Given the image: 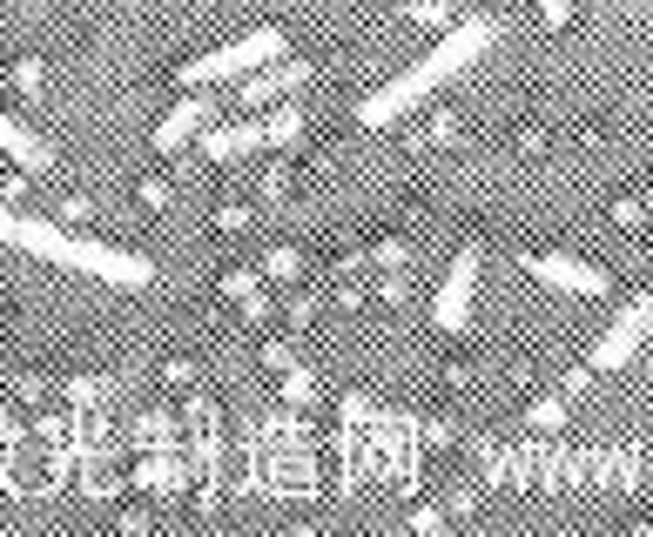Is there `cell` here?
Instances as JSON below:
<instances>
[{
	"label": "cell",
	"instance_id": "8d00e7d4",
	"mask_svg": "<svg viewBox=\"0 0 653 537\" xmlns=\"http://www.w3.org/2000/svg\"><path fill=\"white\" fill-rule=\"evenodd\" d=\"M61 215H68V222H89V215H95V202L74 189V196H61Z\"/></svg>",
	"mask_w": 653,
	"mask_h": 537
},
{
	"label": "cell",
	"instance_id": "836d02e7",
	"mask_svg": "<svg viewBox=\"0 0 653 537\" xmlns=\"http://www.w3.org/2000/svg\"><path fill=\"white\" fill-rule=\"evenodd\" d=\"M539 21L546 28H566V21H573V0H539Z\"/></svg>",
	"mask_w": 653,
	"mask_h": 537
},
{
	"label": "cell",
	"instance_id": "e575fe53",
	"mask_svg": "<svg viewBox=\"0 0 653 537\" xmlns=\"http://www.w3.org/2000/svg\"><path fill=\"white\" fill-rule=\"evenodd\" d=\"M331 303H338V309H357V303H364V283H357V276H344V283L331 289Z\"/></svg>",
	"mask_w": 653,
	"mask_h": 537
},
{
	"label": "cell",
	"instance_id": "9a60e30c",
	"mask_svg": "<svg viewBox=\"0 0 653 537\" xmlns=\"http://www.w3.org/2000/svg\"><path fill=\"white\" fill-rule=\"evenodd\" d=\"M566 403H573L566 390L532 397V403H526V436H559V430H566Z\"/></svg>",
	"mask_w": 653,
	"mask_h": 537
},
{
	"label": "cell",
	"instance_id": "f546056e",
	"mask_svg": "<svg viewBox=\"0 0 653 537\" xmlns=\"http://www.w3.org/2000/svg\"><path fill=\"white\" fill-rule=\"evenodd\" d=\"M438 383H445V390H465V383H471V356H445Z\"/></svg>",
	"mask_w": 653,
	"mask_h": 537
},
{
	"label": "cell",
	"instance_id": "1f68e13d",
	"mask_svg": "<svg viewBox=\"0 0 653 537\" xmlns=\"http://www.w3.org/2000/svg\"><path fill=\"white\" fill-rule=\"evenodd\" d=\"M445 517H452L445 504H412V524H418V530H445Z\"/></svg>",
	"mask_w": 653,
	"mask_h": 537
},
{
	"label": "cell",
	"instance_id": "f1b7e54d",
	"mask_svg": "<svg viewBox=\"0 0 653 537\" xmlns=\"http://www.w3.org/2000/svg\"><path fill=\"white\" fill-rule=\"evenodd\" d=\"M377 303H384V309L404 303V268H377Z\"/></svg>",
	"mask_w": 653,
	"mask_h": 537
},
{
	"label": "cell",
	"instance_id": "6da1fadb",
	"mask_svg": "<svg viewBox=\"0 0 653 537\" xmlns=\"http://www.w3.org/2000/svg\"><path fill=\"white\" fill-rule=\"evenodd\" d=\"M493 41H499V21H493V14H465V21H452L445 41L425 48V61H412L404 74H391L384 87H371V95L357 102V128H391V122H404L412 108H425L438 87H445L452 74H465Z\"/></svg>",
	"mask_w": 653,
	"mask_h": 537
},
{
	"label": "cell",
	"instance_id": "277c9868",
	"mask_svg": "<svg viewBox=\"0 0 653 537\" xmlns=\"http://www.w3.org/2000/svg\"><path fill=\"white\" fill-rule=\"evenodd\" d=\"M519 268H526L532 283H546V289H566V296H613L607 268L566 255V249H519Z\"/></svg>",
	"mask_w": 653,
	"mask_h": 537
},
{
	"label": "cell",
	"instance_id": "603a6c76",
	"mask_svg": "<svg viewBox=\"0 0 653 537\" xmlns=\"http://www.w3.org/2000/svg\"><path fill=\"white\" fill-rule=\"evenodd\" d=\"M653 215V196H613L607 202V222H620V229H640Z\"/></svg>",
	"mask_w": 653,
	"mask_h": 537
},
{
	"label": "cell",
	"instance_id": "9c48e42d",
	"mask_svg": "<svg viewBox=\"0 0 653 537\" xmlns=\"http://www.w3.org/2000/svg\"><path fill=\"white\" fill-rule=\"evenodd\" d=\"M270 148V122L263 115H242V122H209L203 128V161H250V155H263Z\"/></svg>",
	"mask_w": 653,
	"mask_h": 537
},
{
	"label": "cell",
	"instance_id": "8fae6325",
	"mask_svg": "<svg viewBox=\"0 0 653 537\" xmlns=\"http://www.w3.org/2000/svg\"><path fill=\"white\" fill-rule=\"evenodd\" d=\"M0 155H8L14 168H28V175H41V168L54 161V148H48V141H41L28 122H14L8 108H0Z\"/></svg>",
	"mask_w": 653,
	"mask_h": 537
},
{
	"label": "cell",
	"instance_id": "cb8c5ba5",
	"mask_svg": "<svg viewBox=\"0 0 653 537\" xmlns=\"http://www.w3.org/2000/svg\"><path fill=\"white\" fill-rule=\"evenodd\" d=\"M263 196H270V202H283V196H297V161H290V155L263 168Z\"/></svg>",
	"mask_w": 653,
	"mask_h": 537
},
{
	"label": "cell",
	"instance_id": "f35d334b",
	"mask_svg": "<svg viewBox=\"0 0 653 537\" xmlns=\"http://www.w3.org/2000/svg\"><path fill=\"white\" fill-rule=\"evenodd\" d=\"M0 196H8V202H21V196H28V168H14L8 182H0Z\"/></svg>",
	"mask_w": 653,
	"mask_h": 537
},
{
	"label": "cell",
	"instance_id": "d6a6232c",
	"mask_svg": "<svg viewBox=\"0 0 653 537\" xmlns=\"http://www.w3.org/2000/svg\"><path fill=\"white\" fill-rule=\"evenodd\" d=\"M593 377H600V370H593V364H580V370H566V383H559V390H566V397H587V390H593Z\"/></svg>",
	"mask_w": 653,
	"mask_h": 537
},
{
	"label": "cell",
	"instance_id": "e0dca14e",
	"mask_svg": "<svg viewBox=\"0 0 653 537\" xmlns=\"http://www.w3.org/2000/svg\"><path fill=\"white\" fill-rule=\"evenodd\" d=\"M263 122H270V148H283V155H290V148L303 141V108H297V102H283V108H270Z\"/></svg>",
	"mask_w": 653,
	"mask_h": 537
},
{
	"label": "cell",
	"instance_id": "4dcf8cb0",
	"mask_svg": "<svg viewBox=\"0 0 653 537\" xmlns=\"http://www.w3.org/2000/svg\"><path fill=\"white\" fill-rule=\"evenodd\" d=\"M512 148H519V155H546V128H539V122L512 128Z\"/></svg>",
	"mask_w": 653,
	"mask_h": 537
},
{
	"label": "cell",
	"instance_id": "ba28073f",
	"mask_svg": "<svg viewBox=\"0 0 653 537\" xmlns=\"http://www.w3.org/2000/svg\"><path fill=\"white\" fill-rule=\"evenodd\" d=\"M222 108H229V102H216L209 87H189V95H183V102H176L169 115L155 122V155H176L183 141H196V135H203V128H209V122H216Z\"/></svg>",
	"mask_w": 653,
	"mask_h": 537
},
{
	"label": "cell",
	"instance_id": "44dd1931",
	"mask_svg": "<svg viewBox=\"0 0 653 537\" xmlns=\"http://www.w3.org/2000/svg\"><path fill=\"white\" fill-rule=\"evenodd\" d=\"M209 222H216L222 235H242V229H250V222H257V209H250V202H242V196H222Z\"/></svg>",
	"mask_w": 653,
	"mask_h": 537
},
{
	"label": "cell",
	"instance_id": "5bb4252c",
	"mask_svg": "<svg viewBox=\"0 0 653 537\" xmlns=\"http://www.w3.org/2000/svg\"><path fill=\"white\" fill-rule=\"evenodd\" d=\"M61 403H68V410H81V417H89V410H102V403H108V377H95V370H74V377H61Z\"/></svg>",
	"mask_w": 653,
	"mask_h": 537
},
{
	"label": "cell",
	"instance_id": "ab89813d",
	"mask_svg": "<svg viewBox=\"0 0 653 537\" xmlns=\"http://www.w3.org/2000/svg\"><path fill=\"white\" fill-rule=\"evenodd\" d=\"M14 229H21V215H14V202H0V242H14Z\"/></svg>",
	"mask_w": 653,
	"mask_h": 537
},
{
	"label": "cell",
	"instance_id": "4316f807",
	"mask_svg": "<svg viewBox=\"0 0 653 537\" xmlns=\"http://www.w3.org/2000/svg\"><path fill=\"white\" fill-rule=\"evenodd\" d=\"M310 316H317V296H310L303 283H290V289H283V323H310Z\"/></svg>",
	"mask_w": 653,
	"mask_h": 537
},
{
	"label": "cell",
	"instance_id": "4fadbf2b",
	"mask_svg": "<svg viewBox=\"0 0 653 537\" xmlns=\"http://www.w3.org/2000/svg\"><path fill=\"white\" fill-rule=\"evenodd\" d=\"M465 135V115L452 102H425V122L412 128V148H452Z\"/></svg>",
	"mask_w": 653,
	"mask_h": 537
},
{
	"label": "cell",
	"instance_id": "2e32d148",
	"mask_svg": "<svg viewBox=\"0 0 653 537\" xmlns=\"http://www.w3.org/2000/svg\"><path fill=\"white\" fill-rule=\"evenodd\" d=\"M263 276H270L277 289L303 283V249H297V242H277V249H263Z\"/></svg>",
	"mask_w": 653,
	"mask_h": 537
},
{
	"label": "cell",
	"instance_id": "3957f363",
	"mask_svg": "<svg viewBox=\"0 0 653 537\" xmlns=\"http://www.w3.org/2000/svg\"><path fill=\"white\" fill-rule=\"evenodd\" d=\"M61 268H81V276H95V283H108V289H148V283H155V262H148V255L115 249V242H89V235H68Z\"/></svg>",
	"mask_w": 653,
	"mask_h": 537
},
{
	"label": "cell",
	"instance_id": "52a82bcc",
	"mask_svg": "<svg viewBox=\"0 0 653 537\" xmlns=\"http://www.w3.org/2000/svg\"><path fill=\"white\" fill-rule=\"evenodd\" d=\"M310 61H297V54H283V61H270V67H257V74H242V87L229 95V108H270V102H290V95H303L310 87Z\"/></svg>",
	"mask_w": 653,
	"mask_h": 537
},
{
	"label": "cell",
	"instance_id": "484cf974",
	"mask_svg": "<svg viewBox=\"0 0 653 537\" xmlns=\"http://www.w3.org/2000/svg\"><path fill=\"white\" fill-rule=\"evenodd\" d=\"M135 196H142V209H169L176 202V182H169V175H142Z\"/></svg>",
	"mask_w": 653,
	"mask_h": 537
},
{
	"label": "cell",
	"instance_id": "d590c367",
	"mask_svg": "<svg viewBox=\"0 0 653 537\" xmlns=\"http://www.w3.org/2000/svg\"><path fill=\"white\" fill-rule=\"evenodd\" d=\"M263 364H270V370H290V364H297V349H290V343H277V336H270V343H263Z\"/></svg>",
	"mask_w": 653,
	"mask_h": 537
},
{
	"label": "cell",
	"instance_id": "ffe728a7",
	"mask_svg": "<svg viewBox=\"0 0 653 537\" xmlns=\"http://www.w3.org/2000/svg\"><path fill=\"white\" fill-rule=\"evenodd\" d=\"M404 21H418V28H452V21H458V0H404Z\"/></svg>",
	"mask_w": 653,
	"mask_h": 537
},
{
	"label": "cell",
	"instance_id": "d6986e66",
	"mask_svg": "<svg viewBox=\"0 0 653 537\" xmlns=\"http://www.w3.org/2000/svg\"><path fill=\"white\" fill-rule=\"evenodd\" d=\"M155 377H162V390H169V397H196V377L203 370H196V356H162Z\"/></svg>",
	"mask_w": 653,
	"mask_h": 537
},
{
	"label": "cell",
	"instance_id": "7c38bea8",
	"mask_svg": "<svg viewBox=\"0 0 653 537\" xmlns=\"http://www.w3.org/2000/svg\"><path fill=\"white\" fill-rule=\"evenodd\" d=\"M216 289H222V303H236L250 323H270V316H277V303H270V296H263V283H257V268H222Z\"/></svg>",
	"mask_w": 653,
	"mask_h": 537
},
{
	"label": "cell",
	"instance_id": "d4e9b609",
	"mask_svg": "<svg viewBox=\"0 0 653 537\" xmlns=\"http://www.w3.org/2000/svg\"><path fill=\"white\" fill-rule=\"evenodd\" d=\"M14 87H21V95H41V87H48V67H41V54H14Z\"/></svg>",
	"mask_w": 653,
	"mask_h": 537
},
{
	"label": "cell",
	"instance_id": "5b68a950",
	"mask_svg": "<svg viewBox=\"0 0 653 537\" xmlns=\"http://www.w3.org/2000/svg\"><path fill=\"white\" fill-rule=\"evenodd\" d=\"M653 336V289H640L613 323H607V336L593 343V356H587V364L600 370V377H613V370H626L633 364V356H640V343Z\"/></svg>",
	"mask_w": 653,
	"mask_h": 537
},
{
	"label": "cell",
	"instance_id": "83f0119b",
	"mask_svg": "<svg viewBox=\"0 0 653 537\" xmlns=\"http://www.w3.org/2000/svg\"><path fill=\"white\" fill-rule=\"evenodd\" d=\"M445 510H452V517H471V510H478V484H471V477H458V484L445 491Z\"/></svg>",
	"mask_w": 653,
	"mask_h": 537
},
{
	"label": "cell",
	"instance_id": "8992f818",
	"mask_svg": "<svg viewBox=\"0 0 653 537\" xmlns=\"http://www.w3.org/2000/svg\"><path fill=\"white\" fill-rule=\"evenodd\" d=\"M471 296H478V242H465V249L452 255L445 283H438V296H432V329H438V336H458V329L471 323Z\"/></svg>",
	"mask_w": 653,
	"mask_h": 537
},
{
	"label": "cell",
	"instance_id": "ac0fdd59",
	"mask_svg": "<svg viewBox=\"0 0 653 537\" xmlns=\"http://www.w3.org/2000/svg\"><path fill=\"white\" fill-rule=\"evenodd\" d=\"M277 397H283L290 410H310V403H317V377H310L303 364H290V370H277Z\"/></svg>",
	"mask_w": 653,
	"mask_h": 537
},
{
	"label": "cell",
	"instance_id": "74e56055",
	"mask_svg": "<svg viewBox=\"0 0 653 537\" xmlns=\"http://www.w3.org/2000/svg\"><path fill=\"white\" fill-rule=\"evenodd\" d=\"M115 524H122V530H148V510H142V504H122Z\"/></svg>",
	"mask_w": 653,
	"mask_h": 537
},
{
	"label": "cell",
	"instance_id": "7a4b0ae2",
	"mask_svg": "<svg viewBox=\"0 0 653 537\" xmlns=\"http://www.w3.org/2000/svg\"><path fill=\"white\" fill-rule=\"evenodd\" d=\"M283 54H290V34L283 28H250V34L222 41L216 54L183 61V87H216V81H236V74H257V67H270Z\"/></svg>",
	"mask_w": 653,
	"mask_h": 537
},
{
	"label": "cell",
	"instance_id": "30bf717a",
	"mask_svg": "<svg viewBox=\"0 0 653 537\" xmlns=\"http://www.w3.org/2000/svg\"><path fill=\"white\" fill-rule=\"evenodd\" d=\"M128 484H135L142 497H176V491L189 484V464H183L176 443H169V451H142L135 471H128Z\"/></svg>",
	"mask_w": 653,
	"mask_h": 537
},
{
	"label": "cell",
	"instance_id": "7402d4cb",
	"mask_svg": "<svg viewBox=\"0 0 653 537\" xmlns=\"http://www.w3.org/2000/svg\"><path fill=\"white\" fill-rule=\"evenodd\" d=\"M364 255H371V268H404V262H412V242H404V235H377V242H364Z\"/></svg>",
	"mask_w": 653,
	"mask_h": 537
}]
</instances>
